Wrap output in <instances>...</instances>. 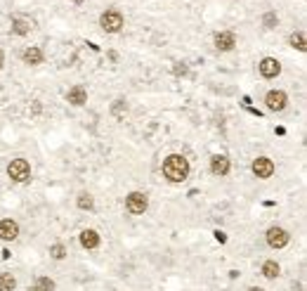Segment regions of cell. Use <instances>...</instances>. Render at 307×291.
Listing matches in <instances>:
<instances>
[{
  "label": "cell",
  "instance_id": "obj_1",
  "mask_svg": "<svg viewBox=\"0 0 307 291\" xmlns=\"http://www.w3.org/2000/svg\"><path fill=\"white\" fill-rule=\"evenodd\" d=\"M163 175L168 182H184L189 178V159L182 154H170L163 161Z\"/></svg>",
  "mask_w": 307,
  "mask_h": 291
},
{
  "label": "cell",
  "instance_id": "obj_2",
  "mask_svg": "<svg viewBox=\"0 0 307 291\" xmlns=\"http://www.w3.org/2000/svg\"><path fill=\"white\" fill-rule=\"evenodd\" d=\"M123 24H125V19H123L121 10H104L100 17V26L104 29L107 33H118L123 29Z\"/></svg>",
  "mask_w": 307,
  "mask_h": 291
},
{
  "label": "cell",
  "instance_id": "obj_3",
  "mask_svg": "<svg viewBox=\"0 0 307 291\" xmlns=\"http://www.w3.org/2000/svg\"><path fill=\"white\" fill-rule=\"evenodd\" d=\"M8 175L12 182H26L31 178V164L26 159H12L8 164Z\"/></svg>",
  "mask_w": 307,
  "mask_h": 291
},
{
  "label": "cell",
  "instance_id": "obj_4",
  "mask_svg": "<svg viewBox=\"0 0 307 291\" xmlns=\"http://www.w3.org/2000/svg\"><path fill=\"white\" fill-rule=\"evenodd\" d=\"M146 206H149V199H146L144 192H130L128 197H125V208L132 213V215H142L146 211Z\"/></svg>",
  "mask_w": 307,
  "mask_h": 291
},
{
  "label": "cell",
  "instance_id": "obj_5",
  "mask_svg": "<svg viewBox=\"0 0 307 291\" xmlns=\"http://www.w3.org/2000/svg\"><path fill=\"white\" fill-rule=\"evenodd\" d=\"M251 168H253V175L255 178H260V180H267V178L274 175V161L267 159V157H258Z\"/></svg>",
  "mask_w": 307,
  "mask_h": 291
},
{
  "label": "cell",
  "instance_id": "obj_6",
  "mask_svg": "<svg viewBox=\"0 0 307 291\" xmlns=\"http://www.w3.org/2000/svg\"><path fill=\"white\" fill-rule=\"evenodd\" d=\"M265 104H267L269 111H284L286 104H288V95L284 90H269L265 95Z\"/></svg>",
  "mask_w": 307,
  "mask_h": 291
},
{
  "label": "cell",
  "instance_id": "obj_7",
  "mask_svg": "<svg viewBox=\"0 0 307 291\" xmlns=\"http://www.w3.org/2000/svg\"><path fill=\"white\" fill-rule=\"evenodd\" d=\"M288 239H291V235L286 232L284 228H269L267 230V244L272 246V249H284L286 244H288Z\"/></svg>",
  "mask_w": 307,
  "mask_h": 291
},
{
  "label": "cell",
  "instance_id": "obj_8",
  "mask_svg": "<svg viewBox=\"0 0 307 291\" xmlns=\"http://www.w3.org/2000/svg\"><path fill=\"white\" fill-rule=\"evenodd\" d=\"M229 168H232V164L224 154H215V157L210 159V173L217 175V178H224V175L229 173Z\"/></svg>",
  "mask_w": 307,
  "mask_h": 291
},
{
  "label": "cell",
  "instance_id": "obj_9",
  "mask_svg": "<svg viewBox=\"0 0 307 291\" xmlns=\"http://www.w3.org/2000/svg\"><path fill=\"white\" fill-rule=\"evenodd\" d=\"M17 237H19V225H17V221H12V218L0 221V239H3V242H15Z\"/></svg>",
  "mask_w": 307,
  "mask_h": 291
},
{
  "label": "cell",
  "instance_id": "obj_10",
  "mask_svg": "<svg viewBox=\"0 0 307 291\" xmlns=\"http://www.w3.org/2000/svg\"><path fill=\"white\" fill-rule=\"evenodd\" d=\"M234 45H237V36L232 31L215 33V47H217L220 52H229V50H234Z\"/></svg>",
  "mask_w": 307,
  "mask_h": 291
},
{
  "label": "cell",
  "instance_id": "obj_11",
  "mask_svg": "<svg viewBox=\"0 0 307 291\" xmlns=\"http://www.w3.org/2000/svg\"><path fill=\"white\" fill-rule=\"evenodd\" d=\"M260 74L265 79H276V76L281 74V64L276 62L274 57H265L260 62Z\"/></svg>",
  "mask_w": 307,
  "mask_h": 291
},
{
  "label": "cell",
  "instance_id": "obj_12",
  "mask_svg": "<svg viewBox=\"0 0 307 291\" xmlns=\"http://www.w3.org/2000/svg\"><path fill=\"white\" fill-rule=\"evenodd\" d=\"M43 50H40L38 45H29L26 50L22 52V59L24 64H29V66H38V64H43Z\"/></svg>",
  "mask_w": 307,
  "mask_h": 291
},
{
  "label": "cell",
  "instance_id": "obj_13",
  "mask_svg": "<svg viewBox=\"0 0 307 291\" xmlns=\"http://www.w3.org/2000/svg\"><path fill=\"white\" fill-rule=\"evenodd\" d=\"M66 102L73 104V107H83L85 102H88V90H85L83 86H73L66 93Z\"/></svg>",
  "mask_w": 307,
  "mask_h": 291
},
{
  "label": "cell",
  "instance_id": "obj_14",
  "mask_svg": "<svg viewBox=\"0 0 307 291\" xmlns=\"http://www.w3.org/2000/svg\"><path fill=\"white\" fill-rule=\"evenodd\" d=\"M78 242H81V246H83V249L92 251V249H97V246H100V235H97L95 230H83V232H81V237H78Z\"/></svg>",
  "mask_w": 307,
  "mask_h": 291
},
{
  "label": "cell",
  "instance_id": "obj_15",
  "mask_svg": "<svg viewBox=\"0 0 307 291\" xmlns=\"http://www.w3.org/2000/svg\"><path fill=\"white\" fill-rule=\"evenodd\" d=\"M31 29H33L31 19H24V17H15L12 19V33H17V36H26V33H31Z\"/></svg>",
  "mask_w": 307,
  "mask_h": 291
},
{
  "label": "cell",
  "instance_id": "obj_16",
  "mask_svg": "<svg viewBox=\"0 0 307 291\" xmlns=\"http://www.w3.org/2000/svg\"><path fill=\"white\" fill-rule=\"evenodd\" d=\"M279 272H281V268H279L276 260H265V263H262V275L267 277V279H276Z\"/></svg>",
  "mask_w": 307,
  "mask_h": 291
},
{
  "label": "cell",
  "instance_id": "obj_17",
  "mask_svg": "<svg viewBox=\"0 0 307 291\" xmlns=\"http://www.w3.org/2000/svg\"><path fill=\"white\" fill-rule=\"evenodd\" d=\"M17 279L12 272H0V291H15Z\"/></svg>",
  "mask_w": 307,
  "mask_h": 291
},
{
  "label": "cell",
  "instance_id": "obj_18",
  "mask_svg": "<svg viewBox=\"0 0 307 291\" xmlns=\"http://www.w3.org/2000/svg\"><path fill=\"white\" fill-rule=\"evenodd\" d=\"M76 206L81 208V211H92V206H95V199H92V194H88V192H81L76 199Z\"/></svg>",
  "mask_w": 307,
  "mask_h": 291
},
{
  "label": "cell",
  "instance_id": "obj_19",
  "mask_svg": "<svg viewBox=\"0 0 307 291\" xmlns=\"http://www.w3.org/2000/svg\"><path fill=\"white\" fill-rule=\"evenodd\" d=\"M29 291H54V282L50 277H38V282L29 286Z\"/></svg>",
  "mask_w": 307,
  "mask_h": 291
},
{
  "label": "cell",
  "instance_id": "obj_20",
  "mask_svg": "<svg viewBox=\"0 0 307 291\" xmlns=\"http://www.w3.org/2000/svg\"><path fill=\"white\" fill-rule=\"evenodd\" d=\"M288 43H291L295 50H300V52H305L307 50V45H305V33L302 31H295V33H291V38H288Z\"/></svg>",
  "mask_w": 307,
  "mask_h": 291
},
{
  "label": "cell",
  "instance_id": "obj_21",
  "mask_svg": "<svg viewBox=\"0 0 307 291\" xmlns=\"http://www.w3.org/2000/svg\"><path fill=\"white\" fill-rule=\"evenodd\" d=\"M50 256H52L54 260H64L66 258V246L64 244H52L50 246Z\"/></svg>",
  "mask_w": 307,
  "mask_h": 291
},
{
  "label": "cell",
  "instance_id": "obj_22",
  "mask_svg": "<svg viewBox=\"0 0 307 291\" xmlns=\"http://www.w3.org/2000/svg\"><path fill=\"white\" fill-rule=\"evenodd\" d=\"M276 22H279L276 12H265V15H262V24H265V29H274Z\"/></svg>",
  "mask_w": 307,
  "mask_h": 291
},
{
  "label": "cell",
  "instance_id": "obj_23",
  "mask_svg": "<svg viewBox=\"0 0 307 291\" xmlns=\"http://www.w3.org/2000/svg\"><path fill=\"white\" fill-rule=\"evenodd\" d=\"M128 109V104H125V100H116L114 104H111V114H114V116H121L123 111Z\"/></svg>",
  "mask_w": 307,
  "mask_h": 291
},
{
  "label": "cell",
  "instance_id": "obj_24",
  "mask_svg": "<svg viewBox=\"0 0 307 291\" xmlns=\"http://www.w3.org/2000/svg\"><path fill=\"white\" fill-rule=\"evenodd\" d=\"M187 71L189 69H187V64H182V62L173 66V74H175V76H187Z\"/></svg>",
  "mask_w": 307,
  "mask_h": 291
},
{
  "label": "cell",
  "instance_id": "obj_25",
  "mask_svg": "<svg viewBox=\"0 0 307 291\" xmlns=\"http://www.w3.org/2000/svg\"><path fill=\"white\" fill-rule=\"evenodd\" d=\"M3 64H5V55H3V50H0V69H3Z\"/></svg>",
  "mask_w": 307,
  "mask_h": 291
},
{
  "label": "cell",
  "instance_id": "obj_26",
  "mask_svg": "<svg viewBox=\"0 0 307 291\" xmlns=\"http://www.w3.org/2000/svg\"><path fill=\"white\" fill-rule=\"evenodd\" d=\"M248 291H265V289H260V286H251Z\"/></svg>",
  "mask_w": 307,
  "mask_h": 291
},
{
  "label": "cell",
  "instance_id": "obj_27",
  "mask_svg": "<svg viewBox=\"0 0 307 291\" xmlns=\"http://www.w3.org/2000/svg\"><path fill=\"white\" fill-rule=\"evenodd\" d=\"M71 3H76V5H83L85 0H71Z\"/></svg>",
  "mask_w": 307,
  "mask_h": 291
}]
</instances>
